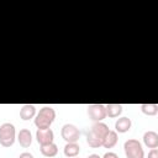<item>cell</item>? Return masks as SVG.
Wrapping results in <instances>:
<instances>
[{
	"label": "cell",
	"instance_id": "12",
	"mask_svg": "<svg viewBox=\"0 0 158 158\" xmlns=\"http://www.w3.org/2000/svg\"><path fill=\"white\" fill-rule=\"evenodd\" d=\"M106 109V116L109 117H118L122 112V105L120 104H107L105 105Z\"/></svg>",
	"mask_w": 158,
	"mask_h": 158
},
{
	"label": "cell",
	"instance_id": "2",
	"mask_svg": "<svg viewBox=\"0 0 158 158\" xmlns=\"http://www.w3.org/2000/svg\"><path fill=\"white\" fill-rule=\"evenodd\" d=\"M56 118V111L51 106H43L36 115L35 125L37 128H49Z\"/></svg>",
	"mask_w": 158,
	"mask_h": 158
},
{
	"label": "cell",
	"instance_id": "3",
	"mask_svg": "<svg viewBox=\"0 0 158 158\" xmlns=\"http://www.w3.org/2000/svg\"><path fill=\"white\" fill-rule=\"evenodd\" d=\"M16 131L15 126L10 122H5L0 126V144L2 147H11L15 142Z\"/></svg>",
	"mask_w": 158,
	"mask_h": 158
},
{
	"label": "cell",
	"instance_id": "1",
	"mask_svg": "<svg viewBox=\"0 0 158 158\" xmlns=\"http://www.w3.org/2000/svg\"><path fill=\"white\" fill-rule=\"evenodd\" d=\"M109 126L104 122H95L91 126V130L86 133V141L88 144L91 148H98L102 146L105 136L109 133Z\"/></svg>",
	"mask_w": 158,
	"mask_h": 158
},
{
	"label": "cell",
	"instance_id": "20",
	"mask_svg": "<svg viewBox=\"0 0 158 158\" xmlns=\"http://www.w3.org/2000/svg\"><path fill=\"white\" fill-rule=\"evenodd\" d=\"M88 158H101V157H100L99 154H90Z\"/></svg>",
	"mask_w": 158,
	"mask_h": 158
},
{
	"label": "cell",
	"instance_id": "8",
	"mask_svg": "<svg viewBox=\"0 0 158 158\" xmlns=\"http://www.w3.org/2000/svg\"><path fill=\"white\" fill-rule=\"evenodd\" d=\"M17 141L20 143V146H22L23 148H27L31 146L32 143V135L31 131L28 128H22L20 130L19 135H17Z\"/></svg>",
	"mask_w": 158,
	"mask_h": 158
},
{
	"label": "cell",
	"instance_id": "16",
	"mask_svg": "<svg viewBox=\"0 0 158 158\" xmlns=\"http://www.w3.org/2000/svg\"><path fill=\"white\" fill-rule=\"evenodd\" d=\"M141 111L144 115L154 116L158 112V105L157 104H142L141 105Z\"/></svg>",
	"mask_w": 158,
	"mask_h": 158
},
{
	"label": "cell",
	"instance_id": "11",
	"mask_svg": "<svg viewBox=\"0 0 158 158\" xmlns=\"http://www.w3.org/2000/svg\"><path fill=\"white\" fill-rule=\"evenodd\" d=\"M36 115V107L35 105H31V104H26V105H22L21 110H20V117L25 121L32 118L33 116Z\"/></svg>",
	"mask_w": 158,
	"mask_h": 158
},
{
	"label": "cell",
	"instance_id": "7",
	"mask_svg": "<svg viewBox=\"0 0 158 158\" xmlns=\"http://www.w3.org/2000/svg\"><path fill=\"white\" fill-rule=\"evenodd\" d=\"M36 139L41 146H46L53 142L54 133L51 128H37L36 131Z\"/></svg>",
	"mask_w": 158,
	"mask_h": 158
},
{
	"label": "cell",
	"instance_id": "17",
	"mask_svg": "<svg viewBox=\"0 0 158 158\" xmlns=\"http://www.w3.org/2000/svg\"><path fill=\"white\" fill-rule=\"evenodd\" d=\"M148 158H158V149L157 148H152L148 152Z\"/></svg>",
	"mask_w": 158,
	"mask_h": 158
},
{
	"label": "cell",
	"instance_id": "10",
	"mask_svg": "<svg viewBox=\"0 0 158 158\" xmlns=\"http://www.w3.org/2000/svg\"><path fill=\"white\" fill-rule=\"evenodd\" d=\"M131 125H132L131 118H128V117H120L115 122V130H116V132L125 133V132H127L131 128Z\"/></svg>",
	"mask_w": 158,
	"mask_h": 158
},
{
	"label": "cell",
	"instance_id": "9",
	"mask_svg": "<svg viewBox=\"0 0 158 158\" xmlns=\"http://www.w3.org/2000/svg\"><path fill=\"white\" fill-rule=\"evenodd\" d=\"M143 143L148 148H157L158 147V133L154 131H147L143 135Z\"/></svg>",
	"mask_w": 158,
	"mask_h": 158
},
{
	"label": "cell",
	"instance_id": "21",
	"mask_svg": "<svg viewBox=\"0 0 158 158\" xmlns=\"http://www.w3.org/2000/svg\"><path fill=\"white\" fill-rule=\"evenodd\" d=\"M73 158H77V157H73Z\"/></svg>",
	"mask_w": 158,
	"mask_h": 158
},
{
	"label": "cell",
	"instance_id": "18",
	"mask_svg": "<svg viewBox=\"0 0 158 158\" xmlns=\"http://www.w3.org/2000/svg\"><path fill=\"white\" fill-rule=\"evenodd\" d=\"M102 158H120V157L116 153H114V152H106Z\"/></svg>",
	"mask_w": 158,
	"mask_h": 158
},
{
	"label": "cell",
	"instance_id": "13",
	"mask_svg": "<svg viewBox=\"0 0 158 158\" xmlns=\"http://www.w3.org/2000/svg\"><path fill=\"white\" fill-rule=\"evenodd\" d=\"M117 132L116 131H109V133L105 136L104 138V142H102V146L105 148H112L116 143H117Z\"/></svg>",
	"mask_w": 158,
	"mask_h": 158
},
{
	"label": "cell",
	"instance_id": "5",
	"mask_svg": "<svg viewBox=\"0 0 158 158\" xmlns=\"http://www.w3.org/2000/svg\"><path fill=\"white\" fill-rule=\"evenodd\" d=\"M60 135H62V138L67 143H77L79 141V137H80L79 130L74 125H72V123H65L62 127Z\"/></svg>",
	"mask_w": 158,
	"mask_h": 158
},
{
	"label": "cell",
	"instance_id": "15",
	"mask_svg": "<svg viewBox=\"0 0 158 158\" xmlns=\"http://www.w3.org/2000/svg\"><path fill=\"white\" fill-rule=\"evenodd\" d=\"M80 152V147L78 143H67L64 146V154L69 158H73V157H77Z\"/></svg>",
	"mask_w": 158,
	"mask_h": 158
},
{
	"label": "cell",
	"instance_id": "19",
	"mask_svg": "<svg viewBox=\"0 0 158 158\" xmlns=\"http://www.w3.org/2000/svg\"><path fill=\"white\" fill-rule=\"evenodd\" d=\"M19 158H33V156L30 153V152H23V153H21L20 154V157Z\"/></svg>",
	"mask_w": 158,
	"mask_h": 158
},
{
	"label": "cell",
	"instance_id": "6",
	"mask_svg": "<svg viewBox=\"0 0 158 158\" xmlns=\"http://www.w3.org/2000/svg\"><path fill=\"white\" fill-rule=\"evenodd\" d=\"M88 115L95 122H101L106 117V109L102 104H91L88 105Z\"/></svg>",
	"mask_w": 158,
	"mask_h": 158
},
{
	"label": "cell",
	"instance_id": "14",
	"mask_svg": "<svg viewBox=\"0 0 158 158\" xmlns=\"http://www.w3.org/2000/svg\"><path fill=\"white\" fill-rule=\"evenodd\" d=\"M41 153L44 156V157H54L57 153H58V147L56 143H49V144H46V146H41L40 148Z\"/></svg>",
	"mask_w": 158,
	"mask_h": 158
},
{
	"label": "cell",
	"instance_id": "4",
	"mask_svg": "<svg viewBox=\"0 0 158 158\" xmlns=\"http://www.w3.org/2000/svg\"><path fill=\"white\" fill-rule=\"evenodd\" d=\"M123 149L127 158H144V151L141 142L137 139H127L123 144Z\"/></svg>",
	"mask_w": 158,
	"mask_h": 158
}]
</instances>
